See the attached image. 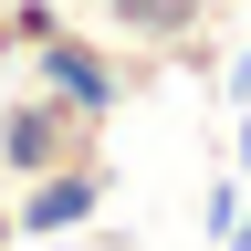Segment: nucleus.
Here are the masks:
<instances>
[{
  "label": "nucleus",
  "mask_w": 251,
  "mask_h": 251,
  "mask_svg": "<svg viewBox=\"0 0 251 251\" xmlns=\"http://www.w3.org/2000/svg\"><path fill=\"white\" fill-rule=\"evenodd\" d=\"M11 84L63 94V105H84V115H105V126H115L136 94H157V84H168V63H157V52H136V42H105V31H84V21H63V31L21 63Z\"/></svg>",
  "instance_id": "1"
},
{
  "label": "nucleus",
  "mask_w": 251,
  "mask_h": 251,
  "mask_svg": "<svg viewBox=\"0 0 251 251\" xmlns=\"http://www.w3.org/2000/svg\"><path fill=\"white\" fill-rule=\"evenodd\" d=\"M84 157H105V115L31 94V84H0V199L42 168H84Z\"/></svg>",
  "instance_id": "2"
},
{
  "label": "nucleus",
  "mask_w": 251,
  "mask_h": 251,
  "mask_svg": "<svg viewBox=\"0 0 251 251\" xmlns=\"http://www.w3.org/2000/svg\"><path fill=\"white\" fill-rule=\"evenodd\" d=\"M0 209H11V241H74V230H94V220L115 209V157L42 168V178H21Z\"/></svg>",
  "instance_id": "3"
},
{
  "label": "nucleus",
  "mask_w": 251,
  "mask_h": 251,
  "mask_svg": "<svg viewBox=\"0 0 251 251\" xmlns=\"http://www.w3.org/2000/svg\"><path fill=\"white\" fill-rule=\"evenodd\" d=\"M63 21H74L63 0H0V74H21V63L42 52V42H52Z\"/></svg>",
  "instance_id": "4"
},
{
  "label": "nucleus",
  "mask_w": 251,
  "mask_h": 251,
  "mask_svg": "<svg viewBox=\"0 0 251 251\" xmlns=\"http://www.w3.org/2000/svg\"><path fill=\"white\" fill-rule=\"evenodd\" d=\"M52 251H136V230H105V220H94V230H74V241H52Z\"/></svg>",
  "instance_id": "5"
},
{
  "label": "nucleus",
  "mask_w": 251,
  "mask_h": 251,
  "mask_svg": "<svg viewBox=\"0 0 251 251\" xmlns=\"http://www.w3.org/2000/svg\"><path fill=\"white\" fill-rule=\"evenodd\" d=\"M220 74H230V94H241V105H251V42H241L230 63H220Z\"/></svg>",
  "instance_id": "6"
},
{
  "label": "nucleus",
  "mask_w": 251,
  "mask_h": 251,
  "mask_svg": "<svg viewBox=\"0 0 251 251\" xmlns=\"http://www.w3.org/2000/svg\"><path fill=\"white\" fill-rule=\"evenodd\" d=\"M0 251H21V241H11V209H0Z\"/></svg>",
  "instance_id": "7"
},
{
  "label": "nucleus",
  "mask_w": 251,
  "mask_h": 251,
  "mask_svg": "<svg viewBox=\"0 0 251 251\" xmlns=\"http://www.w3.org/2000/svg\"><path fill=\"white\" fill-rule=\"evenodd\" d=\"M241 157H251V115H241ZM241 178H251V168H241Z\"/></svg>",
  "instance_id": "8"
},
{
  "label": "nucleus",
  "mask_w": 251,
  "mask_h": 251,
  "mask_svg": "<svg viewBox=\"0 0 251 251\" xmlns=\"http://www.w3.org/2000/svg\"><path fill=\"white\" fill-rule=\"evenodd\" d=\"M220 11H241V0H220Z\"/></svg>",
  "instance_id": "9"
}]
</instances>
